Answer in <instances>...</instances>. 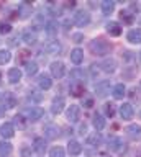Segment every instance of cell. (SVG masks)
<instances>
[{
  "mask_svg": "<svg viewBox=\"0 0 141 157\" xmlns=\"http://www.w3.org/2000/svg\"><path fill=\"white\" fill-rule=\"evenodd\" d=\"M38 85H40L41 90H49L51 85H53L51 75H48V74H41V75L38 77Z\"/></svg>",
  "mask_w": 141,
  "mask_h": 157,
  "instance_id": "17",
  "label": "cell"
},
{
  "mask_svg": "<svg viewBox=\"0 0 141 157\" xmlns=\"http://www.w3.org/2000/svg\"><path fill=\"white\" fill-rule=\"evenodd\" d=\"M97 157H112V155H110V154H107V152H102V154H99Z\"/></svg>",
  "mask_w": 141,
  "mask_h": 157,
  "instance_id": "44",
  "label": "cell"
},
{
  "mask_svg": "<svg viewBox=\"0 0 141 157\" xmlns=\"http://www.w3.org/2000/svg\"><path fill=\"white\" fill-rule=\"evenodd\" d=\"M74 23L77 26H87L90 23V13L85 12V10H79V12L74 13Z\"/></svg>",
  "mask_w": 141,
  "mask_h": 157,
  "instance_id": "5",
  "label": "cell"
},
{
  "mask_svg": "<svg viewBox=\"0 0 141 157\" xmlns=\"http://www.w3.org/2000/svg\"><path fill=\"white\" fill-rule=\"evenodd\" d=\"M67 152H69L71 155H79L82 152V144L76 139H71L67 142Z\"/></svg>",
  "mask_w": 141,
  "mask_h": 157,
  "instance_id": "18",
  "label": "cell"
},
{
  "mask_svg": "<svg viewBox=\"0 0 141 157\" xmlns=\"http://www.w3.org/2000/svg\"><path fill=\"white\" fill-rule=\"evenodd\" d=\"M49 157H66V151L61 146H54L49 151Z\"/></svg>",
  "mask_w": 141,
  "mask_h": 157,
  "instance_id": "30",
  "label": "cell"
},
{
  "mask_svg": "<svg viewBox=\"0 0 141 157\" xmlns=\"http://www.w3.org/2000/svg\"><path fill=\"white\" fill-rule=\"evenodd\" d=\"M36 72H38V64L33 62V61H30V62L26 64V74L31 77V75H35Z\"/></svg>",
  "mask_w": 141,
  "mask_h": 157,
  "instance_id": "34",
  "label": "cell"
},
{
  "mask_svg": "<svg viewBox=\"0 0 141 157\" xmlns=\"http://www.w3.org/2000/svg\"><path fill=\"white\" fill-rule=\"evenodd\" d=\"M110 88H112L110 80H102V82H99V83L95 85V95L100 97V98L105 97V95H108Z\"/></svg>",
  "mask_w": 141,
  "mask_h": 157,
  "instance_id": "10",
  "label": "cell"
},
{
  "mask_svg": "<svg viewBox=\"0 0 141 157\" xmlns=\"http://www.w3.org/2000/svg\"><path fill=\"white\" fill-rule=\"evenodd\" d=\"M80 118V106L79 105H71L66 111V120L69 123H77Z\"/></svg>",
  "mask_w": 141,
  "mask_h": 157,
  "instance_id": "6",
  "label": "cell"
},
{
  "mask_svg": "<svg viewBox=\"0 0 141 157\" xmlns=\"http://www.w3.org/2000/svg\"><path fill=\"white\" fill-rule=\"evenodd\" d=\"M12 59V52L8 49H2L0 51V64H7Z\"/></svg>",
  "mask_w": 141,
  "mask_h": 157,
  "instance_id": "32",
  "label": "cell"
},
{
  "mask_svg": "<svg viewBox=\"0 0 141 157\" xmlns=\"http://www.w3.org/2000/svg\"><path fill=\"white\" fill-rule=\"evenodd\" d=\"M130 95H131V98H139V90H138V88H131Z\"/></svg>",
  "mask_w": 141,
  "mask_h": 157,
  "instance_id": "42",
  "label": "cell"
},
{
  "mask_svg": "<svg viewBox=\"0 0 141 157\" xmlns=\"http://www.w3.org/2000/svg\"><path fill=\"white\" fill-rule=\"evenodd\" d=\"M108 149L110 151H115L116 154H125L126 151H128V146L125 144L123 142V139H121V137H118V136H110L108 137Z\"/></svg>",
  "mask_w": 141,
  "mask_h": 157,
  "instance_id": "2",
  "label": "cell"
},
{
  "mask_svg": "<svg viewBox=\"0 0 141 157\" xmlns=\"http://www.w3.org/2000/svg\"><path fill=\"white\" fill-rule=\"evenodd\" d=\"M99 66H100L102 71L107 72V74H113V72L116 71V61H115V59H112V57L104 59V61H102V64H99Z\"/></svg>",
  "mask_w": 141,
  "mask_h": 157,
  "instance_id": "11",
  "label": "cell"
},
{
  "mask_svg": "<svg viewBox=\"0 0 141 157\" xmlns=\"http://www.w3.org/2000/svg\"><path fill=\"white\" fill-rule=\"evenodd\" d=\"M112 95H113L115 100H121L126 95V87L125 83H116V85L112 88Z\"/></svg>",
  "mask_w": 141,
  "mask_h": 157,
  "instance_id": "22",
  "label": "cell"
},
{
  "mask_svg": "<svg viewBox=\"0 0 141 157\" xmlns=\"http://www.w3.org/2000/svg\"><path fill=\"white\" fill-rule=\"evenodd\" d=\"M85 144L89 146V147H94V149L100 147V146H102V136H100V132H97V131H95L94 134H90L89 137H87Z\"/></svg>",
  "mask_w": 141,
  "mask_h": 157,
  "instance_id": "16",
  "label": "cell"
},
{
  "mask_svg": "<svg viewBox=\"0 0 141 157\" xmlns=\"http://www.w3.org/2000/svg\"><path fill=\"white\" fill-rule=\"evenodd\" d=\"M72 41H74V43H82V41H84V34L74 33V34H72Z\"/></svg>",
  "mask_w": 141,
  "mask_h": 157,
  "instance_id": "38",
  "label": "cell"
},
{
  "mask_svg": "<svg viewBox=\"0 0 141 157\" xmlns=\"http://www.w3.org/2000/svg\"><path fill=\"white\" fill-rule=\"evenodd\" d=\"M17 105V98L12 92H3L2 93V108L5 110H12L13 106Z\"/></svg>",
  "mask_w": 141,
  "mask_h": 157,
  "instance_id": "8",
  "label": "cell"
},
{
  "mask_svg": "<svg viewBox=\"0 0 141 157\" xmlns=\"http://www.w3.org/2000/svg\"><path fill=\"white\" fill-rule=\"evenodd\" d=\"M45 136L48 137V139H56L57 136H59V126L54 124V123H49V124L45 126Z\"/></svg>",
  "mask_w": 141,
  "mask_h": 157,
  "instance_id": "14",
  "label": "cell"
},
{
  "mask_svg": "<svg viewBox=\"0 0 141 157\" xmlns=\"http://www.w3.org/2000/svg\"><path fill=\"white\" fill-rule=\"evenodd\" d=\"M10 31H12V26H10V23L0 21V33H2V34H7V33H10Z\"/></svg>",
  "mask_w": 141,
  "mask_h": 157,
  "instance_id": "36",
  "label": "cell"
},
{
  "mask_svg": "<svg viewBox=\"0 0 141 157\" xmlns=\"http://www.w3.org/2000/svg\"><path fill=\"white\" fill-rule=\"evenodd\" d=\"M59 49H61V44H59V41H56V39H53V41H49V43L46 44V51L49 52V54L59 52Z\"/></svg>",
  "mask_w": 141,
  "mask_h": 157,
  "instance_id": "29",
  "label": "cell"
},
{
  "mask_svg": "<svg viewBox=\"0 0 141 157\" xmlns=\"http://www.w3.org/2000/svg\"><path fill=\"white\" fill-rule=\"evenodd\" d=\"M92 124H94V128H95L97 132L104 131V128H105V118H104V115H100V113H95L94 118H92Z\"/></svg>",
  "mask_w": 141,
  "mask_h": 157,
  "instance_id": "20",
  "label": "cell"
},
{
  "mask_svg": "<svg viewBox=\"0 0 141 157\" xmlns=\"http://www.w3.org/2000/svg\"><path fill=\"white\" fill-rule=\"evenodd\" d=\"M118 113H120L121 120H125V121H130L131 118H133V115H135V111H133V106H131V103H123V105H120V108H118Z\"/></svg>",
  "mask_w": 141,
  "mask_h": 157,
  "instance_id": "9",
  "label": "cell"
},
{
  "mask_svg": "<svg viewBox=\"0 0 141 157\" xmlns=\"http://www.w3.org/2000/svg\"><path fill=\"white\" fill-rule=\"evenodd\" d=\"M100 8H102V12H104L105 15H110L115 10V2L113 0H104V2L100 3Z\"/></svg>",
  "mask_w": 141,
  "mask_h": 157,
  "instance_id": "25",
  "label": "cell"
},
{
  "mask_svg": "<svg viewBox=\"0 0 141 157\" xmlns=\"http://www.w3.org/2000/svg\"><path fill=\"white\" fill-rule=\"evenodd\" d=\"M135 154H136V157H141V144L136 147V152H135Z\"/></svg>",
  "mask_w": 141,
  "mask_h": 157,
  "instance_id": "43",
  "label": "cell"
},
{
  "mask_svg": "<svg viewBox=\"0 0 141 157\" xmlns=\"http://www.w3.org/2000/svg\"><path fill=\"white\" fill-rule=\"evenodd\" d=\"M125 131H126V134H128L130 139L141 141V126L139 124H130Z\"/></svg>",
  "mask_w": 141,
  "mask_h": 157,
  "instance_id": "13",
  "label": "cell"
},
{
  "mask_svg": "<svg viewBox=\"0 0 141 157\" xmlns=\"http://www.w3.org/2000/svg\"><path fill=\"white\" fill-rule=\"evenodd\" d=\"M64 106H66L64 97L57 95V97L53 98V101H51V113H53V115H59V113L64 110Z\"/></svg>",
  "mask_w": 141,
  "mask_h": 157,
  "instance_id": "7",
  "label": "cell"
},
{
  "mask_svg": "<svg viewBox=\"0 0 141 157\" xmlns=\"http://www.w3.org/2000/svg\"><path fill=\"white\" fill-rule=\"evenodd\" d=\"M43 116H45V110L40 108V106H31V108H28V110H26V120L31 121V123L40 121Z\"/></svg>",
  "mask_w": 141,
  "mask_h": 157,
  "instance_id": "3",
  "label": "cell"
},
{
  "mask_svg": "<svg viewBox=\"0 0 141 157\" xmlns=\"http://www.w3.org/2000/svg\"><path fill=\"white\" fill-rule=\"evenodd\" d=\"M23 39H25L26 44H35V43H36V33L28 29V31L23 33Z\"/></svg>",
  "mask_w": 141,
  "mask_h": 157,
  "instance_id": "31",
  "label": "cell"
},
{
  "mask_svg": "<svg viewBox=\"0 0 141 157\" xmlns=\"http://www.w3.org/2000/svg\"><path fill=\"white\" fill-rule=\"evenodd\" d=\"M120 20L123 23H133V15L130 12H126V10H121L120 12Z\"/></svg>",
  "mask_w": 141,
  "mask_h": 157,
  "instance_id": "33",
  "label": "cell"
},
{
  "mask_svg": "<svg viewBox=\"0 0 141 157\" xmlns=\"http://www.w3.org/2000/svg\"><path fill=\"white\" fill-rule=\"evenodd\" d=\"M126 39L131 44H141V28H133L126 34Z\"/></svg>",
  "mask_w": 141,
  "mask_h": 157,
  "instance_id": "15",
  "label": "cell"
},
{
  "mask_svg": "<svg viewBox=\"0 0 141 157\" xmlns=\"http://www.w3.org/2000/svg\"><path fill=\"white\" fill-rule=\"evenodd\" d=\"M2 115H3V108L0 106V118H2Z\"/></svg>",
  "mask_w": 141,
  "mask_h": 157,
  "instance_id": "45",
  "label": "cell"
},
{
  "mask_svg": "<svg viewBox=\"0 0 141 157\" xmlns=\"http://www.w3.org/2000/svg\"><path fill=\"white\" fill-rule=\"evenodd\" d=\"M12 151H13V147H12L10 142H5V141L0 142V157H7V155H10V154H12Z\"/></svg>",
  "mask_w": 141,
  "mask_h": 157,
  "instance_id": "26",
  "label": "cell"
},
{
  "mask_svg": "<svg viewBox=\"0 0 141 157\" xmlns=\"http://www.w3.org/2000/svg\"><path fill=\"white\" fill-rule=\"evenodd\" d=\"M30 56H31V52H30V51H20V56H18V62H20V64H25V66H26V64L30 62V61H28V59H30Z\"/></svg>",
  "mask_w": 141,
  "mask_h": 157,
  "instance_id": "35",
  "label": "cell"
},
{
  "mask_svg": "<svg viewBox=\"0 0 141 157\" xmlns=\"http://www.w3.org/2000/svg\"><path fill=\"white\" fill-rule=\"evenodd\" d=\"M49 69H51V75L54 78H62V77H64V74H66V66H64V62H62V61L51 62Z\"/></svg>",
  "mask_w": 141,
  "mask_h": 157,
  "instance_id": "4",
  "label": "cell"
},
{
  "mask_svg": "<svg viewBox=\"0 0 141 157\" xmlns=\"http://www.w3.org/2000/svg\"><path fill=\"white\" fill-rule=\"evenodd\" d=\"M107 33L110 36H120L121 34V26L118 21H108L107 23Z\"/></svg>",
  "mask_w": 141,
  "mask_h": 157,
  "instance_id": "23",
  "label": "cell"
},
{
  "mask_svg": "<svg viewBox=\"0 0 141 157\" xmlns=\"http://www.w3.org/2000/svg\"><path fill=\"white\" fill-rule=\"evenodd\" d=\"M22 71L18 67H12L10 71H8V74H7V77H8V82L10 83H18L22 80Z\"/></svg>",
  "mask_w": 141,
  "mask_h": 157,
  "instance_id": "21",
  "label": "cell"
},
{
  "mask_svg": "<svg viewBox=\"0 0 141 157\" xmlns=\"http://www.w3.org/2000/svg\"><path fill=\"white\" fill-rule=\"evenodd\" d=\"M33 149H35L38 154H45V151H46V141L43 139V137H35Z\"/></svg>",
  "mask_w": 141,
  "mask_h": 157,
  "instance_id": "24",
  "label": "cell"
},
{
  "mask_svg": "<svg viewBox=\"0 0 141 157\" xmlns=\"http://www.w3.org/2000/svg\"><path fill=\"white\" fill-rule=\"evenodd\" d=\"M71 77H72V80H76L77 83H82V82H84L85 74H84V71H80V69H72V71H71Z\"/></svg>",
  "mask_w": 141,
  "mask_h": 157,
  "instance_id": "27",
  "label": "cell"
},
{
  "mask_svg": "<svg viewBox=\"0 0 141 157\" xmlns=\"http://www.w3.org/2000/svg\"><path fill=\"white\" fill-rule=\"evenodd\" d=\"M105 113H107V116H110V118L115 115V108H113L112 103H107V105H105Z\"/></svg>",
  "mask_w": 141,
  "mask_h": 157,
  "instance_id": "37",
  "label": "cell"
},
{
  "mask_svg": "<svg viewBox=\"0 0 141 157\" xmlns=\"http://www.w3.org/2000/svg\"><path fill=\"white\" fill-rule=\"evenodd\" d=\"M71 62L74 64V66H79V64H82V61H84V51L79 48H76V49H72L71 51Z\"/></svg>",
  "mask_w": 141,
  "mask_h": 157,
  "instance_id": "19",
  "label": "cell"
},
{
  "mask_svg": "<svg viewBox=\"0 0 141 157\" xmlns=\"http://www.w3.org/2000/svg\"><path fill=\"white\" fill-rule=\"evenodd\" d=\"M31 155V149L30 147H23L22 149V157H30Z\"/></svg>",
  "mask_w": 141,
  "mask_h": 157,
  "instance_id": "40",
  "label": "cell"
},
{
  "mask_svg": "<svg viewBox=\"0 0 141 157\" xmlns=\"http://www.w3.org/2000/svg\"><path fill=\"white\" fill-rule=\"evenodd\" d=\"M85 132H87V124H85V123H80V126H79V134L84 136Z\"/></svg>",
  "mask_w": 141,
  "mask_h": 157,
  "instance_id": "41",
  "label": "cell"
},
{
  "mask_svg": "<svg viewBox=\"0 0 141 157\" xmlns=\"http://www.w3.org/2000/svg\"><path fill=\"white\" fill-rule=\"evenodd\" d=\"M0 77H2V75H0Z\"/></svg>",
  "mask_w": 141,
  "mask_h": 157,
  "instance_id": "46",
  "label": "cell"
},
{
  "mask_svg": "<svg viewBox=\"0 0 141 157\" xmlns=\"http://www.w3.org/2000/svg\"><path fill=\"white\" fill-rule=\"evenodd\" d=\"M84 92H85V88H84L82 83H72V85H71V95L82 97V95H84Z\"/></svg>",
  "mask_w": 141,
  "mask_h": 157,
  "instance_id": "28",
  "label": "cell"
},
{
  "mask_svg": "<svg viewBox=\"0 0 141 157\" xmlns=\"http://www.w3.org/2000/svg\"><path fill=\"white\" fill-rule=\"evenodd\" d=\"M89 51L94 54V56L104 57V56L112 52V44L104 38H94V39H90V43H89Z\"/></svg>",
  "mask_w": 141,
  "mask_h": 157,
  "instance_id": "1",
  "label": "cell"
},
{
  "mask_svg": "<svg viewBox=\"0 0 141 157\" xmlns=\"http://www.w3.org/2000/svg\"><path fill=\"white\" fill-rule=\"evenodd\" d=\"M28 97H30V98H33L35 101H40V100H41V95H38V93H36L35 90H31L30 93H28Z\"/></svg>",
  "mask_w": 141,
  "mask_h": 157,
  "instance_id": "39",
  "label": "cell"
},
{
  "mask_svg": "<svg viewBox=\"0 0 141 157\" xmlns=\"http://www.w3.org/2000/svg\"><path fill=\"white\" fill-rule=\"evenodd\" d=\"M0 134H2L3 139H10V137L15 136V126H13V123H3L0 126Z\"/></svg>",
  "mask_w": 141,
  "mask_h": 157,
  "instance_id": "12",
  "label": "cell"
}]
</instances>
